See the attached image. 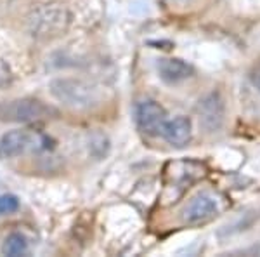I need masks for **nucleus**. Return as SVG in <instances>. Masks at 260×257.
I'll list each match as a JSON object with an SVG mask.
<instances>
[{
  "label": "nucleus",
  "mask_w": 260,
  "mask_h": 257,
  "mask_svg": "<svg viewBox=\"0 0 260 257\" xmlns=\"http://www.w3.org/2000/svg\"><path fill=\"white\" fill-rule=\"evenodd\" d=\"M49 91L54 99L73 109H89L103 101L101 87L80 78H54Z\"/></svg>",
  "instance_id": "obj_1"
},
{
  "label": "nucleus",
  "mask_w": 260,
  "mask_h": 257,
  "mask_svg": "<svg viewBox=\"0 0 260 257\" xmlns=\"http://www.w3.org/2000/svg\"><path fill=\"white\" fill-rule=\"evenodd\" d=\"M71 14L59 4H47L35 9L28 18V26L37 39H56L68 30Z\"/></svg>",
  "instance_id": "obj_2"
},
{
  "label": "nucleus",
  "mask_w": 260,
  "mask_h": 257,
  "mask_svg": "<svg viewBox=\"0 0 260 257\" xmlns=\"http://www.w3.org/2000/svg\"><path fill=\"white\" fill-rule=\"evenodd\" d=\"M57 111L44 101L35 98H19L0 103V120L12 124H31L56 117Z\"/></svg>",
  "instance_id": "obj_3"
},
{
  "label": "nucleus",
  "mask_w": 260,
  "mask_h": 257,
  "mask_svg": "<svg viewBox=\"0 0 260 257\" xmlns=\"http://www.w3.org/2000/svg\"><path fill=\"white\" fill-rule=\"evenodd\" d=\"M45 141L47 139L44 136L31 132V130H9V132H6L0 137V158H16L24 153H30V151L40 150L44 148Z\"/></svg>",
  "instance_id": "obj_4"
},
{
  "label": "nucleus",
  "mask_w": 260,
  "mask_h": 257,
  "mask_svg": "<svg viewBox=\"0 0 260 257\" xmlns=\"http://www.w3.org/2000/svg\"><path fill=\"white\" fill-rule=\"evenodd\" d=\"M136 120L137 127L146 136H161L169 117L161 104L153 99H144L136 108Z\"/></svg>",
  "instance_id": "obj_5"
},
{
  "label": "nucleus",
  "mask_w": 260,
  "mask_h": 257,
  "mask_svg": "<svg viewBox=\"0 0 260 257\" xmlns=\"http://www.w3.org/2000/svg\"><path fill=\"white\" fill-rule=\"evenodd\" d=\"M198 119L208 132L220 130L225 119V104L219 92H210L198 104Z\"/></svg>",
  "instance_id": "obj_6"
},
{
  "label": "nucleus",
  "mask_w": 260,
  "mask_h": 257,
  "mask_svg": "<svg viewBox=\"0 0 260 257\" xmlns=\"http://www.w3.org/2000/svg\"><path fill=\"white\" fill-rule=\"evenodd\" d=\"M219 214V202L210 193H200L192 196L191 202L186 205L182 217L187 224H203L208 222Z\"/></svg>",
  "instance_id": "obj_7"
},
{
  "label": "nucleus",
  "mask_w": 260,
  "mask_h": 257,
  "mask_svg": "<svg viewBox=\"0 0 260 257\" xmlns=\"http://www.w3.org/2000/svg\"><path fill=\"white\" fill-rule=\"evenodd\" d=\"M161 137L165 139L169 145L177 146V148H182V146L189 145L191 137H192V124L187 117H174V119H169L163 127Z\"/></svg>",
  "instance_id": "obj_8"
},
{
  "label": "nucleus",
  "mask_w": 260,
  "mask_h": 257,
  "mask_svg": "<svg viewBox=\"0 0 260 257\" xmlns=\"http://www.w3.org/2000/svg\"><path fill=\"white\" fill-rule=\"evenodd\" d=\"M158 73L160 78L167 83H180L184 80L192 77L194 70L184 60L179 58H163L158 61Z\"/></svg>",
  "instance_id": "obj_9"
},
{
  "label": "nucleus",
  "mask_w": 260,
  "mask_h": 257,
  "mask_svg": "<svg viewBox=\"0 0 260 257\" xmlns=\"http://www.w3.org/2000/svg\"><path fill=\"white\" fill-rule=\"evenodd\" d=\"M26 250H28V240L23 233H11L2 245V252L11 257L23 255L26 254Z\"/></svg>",
  "instance_id": "obj_10"
},
{
  "label": "nucleus",
  "mask_w": 260,
  "mask_h": 257,
  "mask_svg": "<svg viewBox=\"0 0 260 257\" xmlns=\"http://www.w3.org/2000/svg\"><path fill=\"white\" fill-rule=\"evenodd\" d=\"M19 209V198L12 193H4L0 195V216H9Z\"/></svg>",
  "instance_id": "obj_11"
},
{
  "label": "nucleus",
  "mask_w": 260,
  "mask_h": 257,
  "mask_svg": "<svg viewBox=\"0 0 260 257\" xmlns=\"http://www.w3.org/2000/svg\"><path fill=\"white\" fill-rule=\"evenodd\" d=\"M12 80V71L7 63L0 60V87H6L7 83H11Z\"/></svg>",
  "instance_id": "obj_12"
},
{
  "label": "nucleus",
  "mask_w": 260,
  "mask_h": 257,
  "mask_svg": "<svg viewBox=\"0 0 260 257\" xmlns=\"http://www.w3.org/2000/svg\"><path fill=\"white\" fill-rule=\"evenodd\" d=\"M250 80H251V85L260 92V66H255V68L251 70Z\"/></svg>",
  "instance_id": "obj_13"
},
{
  "label": "nucleus",
  "mask_w": 260,
  "mask_h": 257,
  "mask_svg": "<svg viewBox=\"0 0 260 257\" xmlns=\"http://www.w3.org/2000/svg\"><path fill=\"white\" fill-rule=\"evenodd\" d=\"M175 2H189V0H175Z\"/></svg>",
  "instance_id": "obj_14"
}]
</instances>
